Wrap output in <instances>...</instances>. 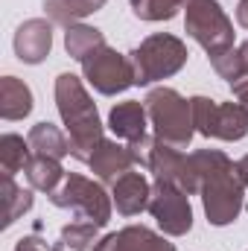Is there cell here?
Listing matches in <instances>:
<instances>
[{
	"label": "cell",
	"instance_id": "1",
	"mask_svg": "<svg viewBox=\"0 0 248 251\" xmlns=\"http://www.w3.org/2000/svg\"><path fill=\"white\" fill-rule=\"evenodd\" d=\"M190 173L196 190L201 193L207 222L222 228L240 219L246 207V184L237 173V164L219 149H198L190 155Z\"/></svg>",
	"mask_w": 248,
	"mask_h": 251
},
{
	"label": "cell",
	"instance_id": "2",
	"mask_svg": "<svg viewBox=\"0 0 248 251\" xmlns=\"http://www.w3.org/2000/svg\"><path fill=\"white\" fill-rule=\"evenodd\" d=\"M56 105H59L62 123L67 128V137H70V155L76 161L88 164L94 146L102 140V123H99L97 105L91 102L79 76L62 73L56 79Z\"/></svg>",
	"mask_w": 248,
	"mask_h": 251
},
{
	"label": "cell",
	"instance_id": "3",
	"mask_svg": "<svg viewBox=\"0 0 248 251\" xmlns=\"http://www.w3.org/2000/svg\"><path fill=\"white\" fill-rule=\"evenodd\" d=\"M149 123L155 128V137L175 146V149H187L193 140V108L190 100H184L175 88H155L146 94L143 100Z\"/></svg>",
	"mask_w": 248,
	"mask_h": 251
},
{
	"label": "cell",
	"instance_id": "4",
	"mask_svg": "<svg viewBox=\"0 0 248 251\" xmlns=\"http://www.w3.org/2000/svg\"><path fill=\"white\" fill-rule=\"evenodd\" d=\"M128 62L134 67V85H149V82L167 79L184 67L187 44L175 35L155 32V35L143 38L140 47H134L128 53Z\"/></svg>",
	"mask_w": 248,
	"mask_h": 251
},
{
	"label": "cell",
	"instance_id": "5",
	"mask_svg": "<svg viewBox=\"0 0 248 251\" xmlns=\"http://www.w3.org/2000/svg\"><path fill=\"white\" fill-rule=\"evenodd\" d=\"M184 26L187 35L204 47L207 59L234 50V24L219 6V0H187Z\"/></svg>",
	"mask_w": 248,
	"mask_h": 251
},
{
	"label": "cell",
	"instance_id": "6",
	"mask_svg": "<svg viewBox=\"0 0 248 251\" xmlns=\"http://www.w3.org/2000/svg\"><path fill=\"white\" fill-rule=\"evenodd\" d=\"M50 201L56 207L76 213V219H85V222H94V225L102 228L111 219V201L114 199H108L102 184H97V181H91L79 173H70V176H64L59 190L50 196Z\"/></svg>",
	"mask_w": 248,
	"mask_h": 251
},
{
	"label": "cell",
	"instance_id": "7",
	"mask_svg": "<svg viewBox=\"0 0 248 251\" xmlns=\"http://www.w3.org/2000/svg\"><path fill=\"white\" fill-rule=\"evenodd\" d=\"M193 126L204 137L243 140L248 134V111L240 102H213L207 97H193Z\"/></svg>",
	"mask_w": 248,
	"mask_h": 251
},
{
	"label": "cell",
	"instance_id": "8",
	"mask_svg": "<svg viewBox=\"0 0 248 251\" xmlns=\"http://www.w3.org/2000/svg\"><path fill=\"white\" fill-rule=\"evenodd\" d=\"M82 73L88 85H94V91H99L102 97L123 94L128 85H134V67L128 62V56H120L108 44H102L82 62Z\"/></svg>",
	"mask_w": 248,
	"mask_h": 251
},
{
	"label": "cell",
	"instance_id": "9",
	"mask_svg": "<svg viewBox=\"0 0 248 251\" xmlns=\"http://www.w3.org/2000/svg\"><path fill=\"white\" fill-rule=\"evenodd\" d=\"M149 213L155 216L158 228L170 237H184L193 228V207H190V193H184L175 184L155 181Z\"/></svg>",
	"mask_w": 248,
	"mask_h": 251
},
{
	"label": "cell",
	"instance_id": "10",
	"mask_svg": "<svg viewBox=\"0 0 248 251\" xmlns=\"http://www.w3.org/2000/svg\"><path fill=\"white\" fill-rule=\"evenodd\" d=\"M88 167L94 170V176L105 184H114L120 176H125L131 167H134V152L131 146H123L117 140H99L88 158Z\"/></svg>",
	"mask_w": 248,
	"mask_h": 251
},
{
	"label": "cell",
	"instance_id": "11",
	"mask_svg": "<svg viewBox=\"0 0 248 251\" xmlns=\"http://www.w3.org/2000/svg\"><path fill=\"white\" fill-rule=\"evenodd\" d=\"M91 251H175V246L158 237L146 225H128L117 234L102 237Z\"/></svg>",
	"mask_w": 248,
	"mask_h": 251
},
{
	"label": "cell",
	"instance_id": "12",
	"mask_svg": "<svg viewBox=\"0 0 248 251\" xmlns=\"http://www.w3.org/2000/svg\"><path fill=\"white\" fill-rule=\"evenodd\" d=\"M50 47H53V26L44 18H32V21L21 24V29L15 32V53L26 64L44 62Z\"/></svg>",
	"mask_w": 248,
	"mask_h": 251
},
{
	"label": "cell",
	"instance_id": "13",
	"mask_svg": "<svg viewBox=\"0 0 248 251\" xmlns=\"http://www.w3.org/2000/svg\"><path fill=\"white\" fill-rule=\"evenodd\" d=\"M114 207L123 213V216H137L143 210H149V201H152V187L149 181L143 178V173H134L128 170L125 176H120L114 181Z\"/></svg>",
	"mask_w": 248,
	"mask_h": 251
},
{
	"label": "cell",
	"instance_id": "14",
	"mask_svg": "<svg viewBox=\"0 0 248 251\" xmlns=\"http://www.w3.org/2000/svg\"><path fill=\"white\" fill-rule=\"evenodd\" d=\"M146 105L137 102V100H128V102H117L108 114V128L120 137V140H128V143H137L146 137Z\"/></svg>",
	"mask_w": 248,
	"mask_h": 251
},
{
	"label": "cell",
	"instance_id": "15",
	"mask_svg": "<svg viewBox=\"0 0 248 251\" xmlns=\"http://www.w3.org/2000/svg\"><path fill=\"white\" fill-rule=\"evenodd\" d=\"M29 111H32V91L15 76H3L0 79V117L24 120Z\"/></svg>",
	"mask_w": 248,
	"mask_h": 251
},
{
	"label": "cell",
	"instance_id": "16",
	"mask_svg": "<svg viewBox=\"0 0 248 251\" xmlns=\"http://www.w3.org/2000/svg\"><path fill=\"white\" fill-rule=\"evenodd\" d=\"M29 149L32 155H44V158H56L62 161L64 155H70V137L53 123H38L29 131Z\"/></svg>",
	"mask_w": 248,
	"mask_h": 251
},
{
	"label": "cell",
	"instance_id": "17",
	"mask_svg": "<svg viewBox=\"0 0 248 251\" xmlns=\"http://www.w3.org/2000/svg\"><path fill=\"white\" fill-rule=\"evenodd\" d=\"M24 173H26L29 187L41 190V193H47V196H53V193L59 190V184L64 181V176H67L56 158H44V155H32Z\"/></svg>",
	"mask_w": 248,
	"mask_h": 251
},
{
	"label": "cell",
	"instance_id": "18",
	"mask_svg": "<svg viewBox=\"0 0 248 251\" xmlns=\"http://www.w3.org/2000/svg\"><path fill=\"white\" fill-rule=\"evenodd\" d=\"M105 44V38H102V32L99 29H94V26H85V24H73V26H67V32H64V47H67V53L76 59V62H85L94 50H99Z\"/></svg>",
	"mask_w": 248,
	"mask_h": 251
},
{
	"label": "cell",
	"instance_id": "19",
	"mask_svg": "<svg viewBox=\"0 0 248 251\" xmlns=\"http://www.w3.org/2000/svg\"><path fill=\"white\" fill-rule=\"evenodd\" d=\"M32 158V149H29V140H24L21 134H3L0 137V170L3 176H15L21 170H26Z\"/></svg>",
	"mask_w": 248,
	"mask_h": 251
},
{
	"label": "cell",
	"instance_id": "20",
	"mask_svg": "<svg viewBox=\"0 0 248 251\" xmlns=\"http://www.w3.org/2000/svg\"><path fill=\"white\" fill-rule=\"evenodd\" d=\"M0 204H3V228H9L12 222H18V216H24L32 207V193L18 187L12 181V176H3L0 184Z\"/></svg>",
	"mask_w": 248,
	"mask_h": 251
},
{
	"label": "cell",
	"instance_id": "21",
	"mask_svg": "<svg viewBox=\"0 0 248 251\" xmlns=\"http://www.w3.org/2000/svg\"><path fill=\"white\" fill-rule=\"evenodd\" d=\"M102 6H105V0H47L44 3L50 21L53 24H67V26H73L76 21H82L91 12H99Z\"/></svg>",
	"mask_w": 248,
	"mask_h": 251
},
{
	"label": "cell",
	"instance_id": "22",
	"mask_svg": "<svg viewBox=\"0 0 248 251\" xmlns=\"http://www.w3.org/2000/svg\"><path fill=\"white\" fill-rule=\"evenodd\" d=\"M62 243L73 251H91L99 243V225L76 219V222H70V225L62 228Z\"/></svg>",
	"mask_w": 248,
	"mask_h": 251
},
{
	"label": "cell",
	"instance_id": "23",
	"mask_svg": "<svg viewBox=\"0 0 248 251\" xmlns=\"http://www.w3.org/2000/svg\"><path fill=\"white\" fill-rule=\"evenodd\" d=\"M187 0H131V12L140 21H170L184 9Z\"/></svg>",
	"mask_w": 248,
	"mask_h": 251
},
{
	"label": "cell",
	"instance_id": "24",
	"mask_svg": "<svg viewBox=\"0 0 248 251\" xmlns=\"http://www.w3.org/2000/svg\"><path fill=\"white\" fill-rule=\"evenodd\" d=\"M210 64H213V70H216L222 79H228L231 85L240 82V79L246 76V67H243V59H240V50H228V53H222V56H213Z\"/></svg>",
	"mask_w": 248,
	"mask_h": 251
},
{
	"label": "cell",
	"instance_id": "25",
	"mask_svg": "<svg viewBox=\"0 0 248 251\" xmlns=\"http://www.w3.org/2000/svg\"><path fill=\"white\" fill-rule=\"evenodd\" d=\"M64 249V243H53V246H47V240H41L38 234H29V237H24V240H18V251H59Z\"/></svg>",
	"mask_w": 248,
	"mask_h": 251
},
{
	"label": "cell",
	"instance_id": "26",
	"mask_svg": "<svg viewBox=\"0 0 248 251\" xmlns=\"http://www.w3.org/2000/svg\"><path fill=\"white\" fill-rule=\"evenodd\" d=\"M234 97H237V102L248 111V76H243L240 82H234Z\"/></svg>",
	"mask_w": 248,
	"mask_h": 251
},
{
	"label": "cell",
	"instance_id": "27",
	"mask_svg": "<svg viewBox=\"0 0 248 251\" xmlns=\"http://www.w3.org/2000/svg\"><path fill=\"white\" fill-rule=\"evenodd\" d=\"M237 24L248 29V0H240V6H237Z\"/></svg>",
	"mask_w": 248,
	"mask_h": 251
},
{
	"label": "cell",
	"instance_id": "28",
	"mask_svg": "<svg viewBox=\"0 0 248 251\" xmlns=\"http://www.w3.org/2000/svg\"><path fill=\"white\" fill-rule=\"evenodd\" d=\"M237 173H240V178H243V184L248 187V155H243V158L237 161Z\"/></svg>",
	"mask_w": 248,
	"mask_h": 251
},
{
	"label": "cell",
	"instance_id": "29",
	"mask_svg": "<svg viewBox=\"0 0 248 251\" xmlns=\"http://www.w3.org/2000/svg\"><path fill=\"white\" fill-rule=\"evenodd\" d=\"M240 59H243V67H246V76H248V41L240 47Z\"/></svg>",
	"mask_w": 248,
	"mask_h": 251
}]
</instances>
